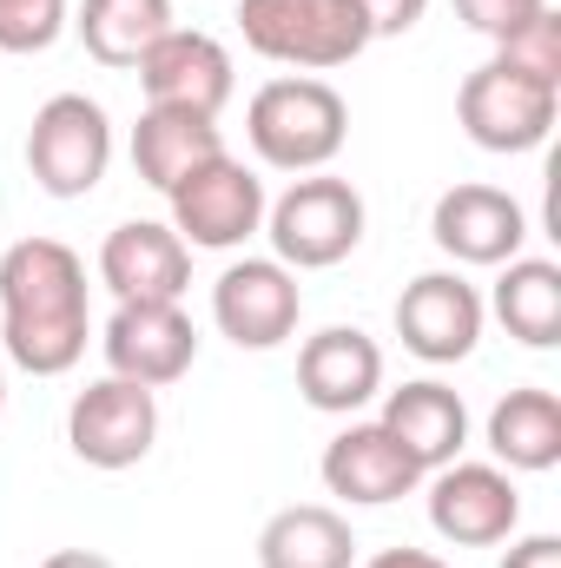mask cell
Listing matches in <instances>:
<instances>
[{"label":"cell","instance_id":"1","mask_svg":"<svg viewBox=\"0 0 561 568\" xmlns=\"http://www.w3.org/2000/svg\"><path fill=\"white\" fill-rule=\"evenodd\" d=\"M86 265L60 239L0 252V344L27 377H67L86 357Z\"/></svg>","mask_w":561,"mask_h":568},{"label":"cell","instance_id":"2","mask_svg":"<svg viewBox=\"0 0 561 568\" xmlns=\"http://www.w3.org/2000/svg\"><path fill=\"white\" fill-rule=\"evenodd\" d=\"M245 140L272 172H324L350 140V106L317 73L265 80L245 106Z\"/></svg>","mask_w":561,"mask_h":568},{"label":"cell","instance_id":"3","mask_svg":"<svg viewBox=\"0 0 561 568\" xmlns=\"http://www.w3.org/2000/svg\"><path fill=\"white\" fill-rule=\"evenodd\" d=\"M238 33L258 60L330 73L370 47V20L357 0H238Z\"/></svg>","mask_w":561,"mask_h":568},{"label":"cell","instance_id":"4","mask_svg":"<svg viewBox=\"0 0 561 568\" xmlns=\"http://www.w3.org/2000/svg\"><path fill=\"white\" fill-rule=\"evenodd\" d=\"M272 258L290 272H330L364 245V192L330 172H304L284 199L265 205Z\"/></svg>","mask_w":561,"mask_h":568},{"label":"cell","instance_id":"5","mask_svg":"<svg viewBox=\"0 0 561 568\" xmlns=\"http://www.w3.org/2000/svg\"><path fill=\"white\" fill-rule=\"evenodd\" d=\"M113 165V120L86 93H53L27 126V172L47 199H86Z\"/></svg>","mask_w":561,"mask_h":568},{"label":"cell","instance_id":"6","mask_svg":"<svg viewBox=\"0 0 561 568\" xmlns=\"http://www.w3.org/2000/svg\"><path fill=\"white\" fill-rule=\"evenodd\" d=\"M165 199H172V232L192 252H238L245 239L265 232V205H272L265 179L245 159H232V152H218L198 172H185Z\"/></svg>","mask_w":561,"mask_h":568},{"label":"cell","instance_id":"7","mask_svg":"<svg viewBox=\"0 0 561 568\" xmlns=\"http://www.w3.org/2000/svg\"><path fill=\"white\" fill-rule=\"evenodd\" d=\"M555 113H561V87H542L529 73H509L496 60L476 67L456 87V126L482 152H536V145H549Z\"/></svg>","mask_w":561,"mask_h":568},{"label":"cell","instance_id":"8","mask_svg":"<svg viewBox=\"0 0 561 568\" xmlns=\"http://www.w3.org/2000/svg\"><path fill=\"white\" fill-rule=\"evenodd\" d=\"M429 529L456 549H496L522 529V496L502 463H442L429 469Z\"/></svg>","mask_w":561,"mask_h":568},{"label":"cell","instance_id":"9","mask_svg":"<svg viewBox=\"0 0 561 568\" xmlns=\"http://www.w3.org/2000/svg\"><path fill=\"white\" fill-rule=\"evenodd\" d=\"M67 443L86 469H133L159 443V397L145 384H126V377H100L73 397Z\"/></svg>","mask_w":561,"mask_h":568},{"label":"cell","instance_id":"10","mask_svg":"<svg viewBox=\"0 0 561 568\" xmlns=\"http://www.w3.org/2000/svg\"><path fill=\"white\" fill-rule=\"evenodd\" d=\"M140 93L145 106H165V113H198V120H218L238 93V73H232V53L225 40L198 33V27H172L140 67Z\"/></svg>","mask_w":561,"mask_h":568},{"label":"cell","instance_id":"11","mask_svg":"<svg viewBox=\"0 0 561 568\" xmlns=\"http://www.w3.org/2000/svg\"><path fill=\"white\" fill-rule=\"evenodd\" d=\"M304 317V291L297 272L278 258H238L212 284V324L238 344V351H278Z\"/></svg>","mask_w":561,"mask_h":568},{"label":"cell","instance_id":"12","mask_svg":"<svg viewBox=\"0 0 561 568\" xmlns=\"http://www.w3.org/2000/svg\"><path fill=\"white\" fill-rule=\"evenodd\" d=\"M482 317L489 304L462 272H422L397 297V337L422 364H462L482 344Z\"/></svg>","mask_w":561,"mask_h":568},{"label":"cell","instance_id":"13","mask_svg":"<svg viewBox=\"0 0 561 568\" xmlns=\"http://www.w3.org/2000/svg\"><path fill=\"white\" fill-rule=\"evenodd\" d=\"M100 351H106L113 377L165 390L198 364V331H192L185 304H120L100 331Z\"/></svg>","mask_w":561,"mask_h":568},{"label":"cell","instance_id":"14","mask_svg":"<svg viewBox=\"0 0 561 568\" xmlns=\"http://www.w3.org/2000/svg\"><path fill=\"white\" fill-rule=\"evenodd\" d=\"M429 239L456 265H509L529 245V212L502 185H449L429 212Z\"/></svg>","mask_w":561,"mask_h":568},{"label":"cell","instance_id":"15","mask_svg":"<svg viewBox=\"0 0 561 568\" xmlns=\"http://www.w3.org/2000/svg\"><path fill=\"white\" fill-rule=\"evenodd\" d=\"M384 390V344L357 324H324L297 344V397L324 417H350Z\"/></svg>","mask_w":561,"mask_h":568},{"label":"cell","instance_id":"16","mask_svg":"<svg viewBox=\"0 0 561 568\" xmlns=\"http://www.w3.org/2000/svg\"><path fill=\"white\" fill-rule=\"evenodd\" d=\"M100 284L120 304H178L192 284V245L159 219H126L100 245Z\"/></svg>","mask_w":561,"mask_h":568},{"label":"cell","instance_id":"17","mask_svg":"<svg viewBox=\"0 0 561 568\" xmlns=\"http://www.w3.org/2000/svg\"><path fill=\"white\" fill-rule=\"evenodd\" d=\"M324 489L357 503V509H384V503H404L422 483V469L404 456V443L384 424H350L324 443V463H317Z\"/></svg>","mask_w":561,"mask_h":568},{"label":"cell","instance_id":"18","mask_svg":"<svg viewBox=\"0 0 561 568\" xmlns=\"http://www.w3.org/2000/svg\"><path fill=\"white\" fill-rule=\"evenodd\" d=\"M377 424L404 443V456L417 463L422 476L442 469V463H456L462 443H469V410H462V397H456L449 384H436V377H417V384L390 390Z\"/></svg>","mask_w":561,"mask_h":568},{"label":"cell","instance_id":"19","mask_svg":"<svg viewBox=\"0 0 561 568\" xmlns=\"http://www.w3.org/2000/svg\"><path fill=\"white\" fill-rule=\"evenodd\" d=\"M225 152L218 120H198V113H165V106H145L140 126H133V172H140L152 192H172L185 172H198L205 159Z\"/></svg>","mask_w":561,"mask_h":568},{"label":"cell","instance_id":"20","mask_svg":"<svg viewBox=\"0 0 561 568\" xmlns=\"http://www.w3.org/2000/svg\"><path fill=\"white\" fill-rule=\"evenodd\" d=\"M258 568H357V536L330 503H290L258 529Z\"/></svg>","mask_w":561,"mask_h":568},{"label":"cell","instance_id":"21","mask_svg":"<svg viewBox=\"0 0 561 568\" xmlns=\"http://www.w3.org/2000/svg\"><path fill=\"white\" fill-rule=\"evenodd\" d=\"M489 449L502 469H522V476H542L561 463V397L542 384H522L509 390L496 410H489Z\"/></svg>","mask_w":561,"mask_h":568},{"label":"cell","instance_id":"22","mask_svg":"<svg viewBox=\"0 0 561 568\" xmlns=\"http://www.w3.org/2000/svg\"><path fill=\"white\" fill-rule=\"evenodd\" d=\"M496 297L489 311L502 317V331L529 351H555L561 344V265L549 258H509L496 265Z\"/></svg>","mask_w":561,"mask_h":568},{"label":"cell","instance_id":"23","mask_svg":"<svg viewBox=\"0 0 561 568\" xmlns=\"http://www.w3.org/2000/svg\"><path fill=\"white\" fill-rule=\"evenodd\" d=\"M73 27L100 67H140L172 33V0H80Z\"/></svg>","mask_w":561,"mask_h":568},{"label":"cell","instance_id":"24","mask_svg":"<svg viewBox=\"0 0 561 568\" xmlns=\"http://www.w3.org/2000/svg\"><path fill=\"white\" fill-rule=\"evenodd\" d=\"M496 67L529 73V80H542V87H561V13L555 7H542V13L522 20L509 40H496Z\"/></svg>","mask_w":561,"mask_h":568},{"label":"cell","instance_id":"25","mask_svg":"<svg viewBox=\"0 0 561 568\" xmlns=\"http://www.w3.org/2000/svg\"><path fill=\"white\" fill-rule=\"evenodd\" d=\"M67 33V0H0V53H47Z\"/></svg>","mask_w":561,"mask_h":568},{"label":"cell","instance_id":"26","mask_svg":"<svg viewBox=\"0 0 561 568\" xmlns=\"http://www.w3.org/2000/svg\"><path fill=\"white\" fill-rule=\"evenodd\" d=\"M549 0H456V20L469 27V33H482V40H509L522 20H536Z\"/></svg>","mask_w":561,"mask_h":568},{"label":"cell","instance_id":"27","mask_svg":"<svg viewBox=\"0 0 561 568\" xmlns=\"http://www.w3.org/2000/svg\"><path fill=\"white\" fill-rule=\"evenodd\" d=\"M357 7H364V20H370V40L410 33L422 13H429V0H357Z\"/></svg>","mask_w":561,"mask_h":568},{"label":"cell","instance_id":"28","mask_svg":"<svg viewBox=\"0 0 561 568\" xmlns=\"http://www.w3.org/2000/svg\"><path fill=\"white\" fill-rule=\"evenodd\" d=\"M502 568H561V536H522V542H509Z\"/></svg>","mask_w":561,"mask_h":568},{"label":"cell","instance_id":"29","mask_svg":"<svg viewBox=\"0 0 561 568\" xmlns=\"http://www.w3.org/2000/svg\"><path fill=\"white\" fill-rule=\"evenodd\" d=\"M364 568H449L442 556H429V549H377Z\"/></svg>","mask_w":561,"mask_h":568},{"label":"cell","instance_id":"30","mask_svg":"<svg viewBox=\"0 0 561 568\" xmlns=\"http://www.w3.org/2000/svg\"><path fill=\"white\" fill-rule=\"evenodd\" d=\"M40 568H113V562H106L100 549H53Z\"/></svg>","mask_w":561,"mask_h":568},{"label":"cell","instance_id":"31","mask_svg":"<svg viewBox=\"0 0 561 568\" xmlns=\"http://www.w3.org/2000/svg\"><path fill=\"white\" fill-rule=\"evenodd\" d=\"M0 410H7V377H0Z\"/></svg>","mask_w":561,"mask_h":568}]
</instances>
